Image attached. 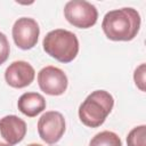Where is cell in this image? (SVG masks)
<instances>
[{
	"mask_svg": "<svg viewBox=\"0 0 146 146\" xmlns=\"http://www.w3.org/2000/svg\"><path fill=\"white\" fill-rule=\"evenodd\" d=\"M102 29L110 40L130 41L139 32L140 15L131 7L111 10L104 16Z\"/></svg>",
	"mask_w": 146,
	"mask_h": 146,
	"instance_id": "1",
	"label": "cell"
},
{
	"mask_svg": "<svg viewBox=\"0 0 146 146\" xmlns=\"http://www.w3.org/2000/svg\"><path fill=\"white\" fill-rule=\"evenodd\" d=\"M113 106L114 98L108 91L95 90L80 105L79 117L84 125L97 128L105 122Z\"/></svg>",
	"mask_w": 146,
	"mask_h": 146,
	"instance_id": "2",
	"label": "cell"
},
{
	"mask_svg": "<svg viewBox=\"0 0 146 146\" xmlns=\"http://www.w3.org/2000/svg\"><path fill=\"white\" fill-rule=\"evenodd\" d=\"M43 50L60 63L72 62L79 52V40L76 35L64 29H56L43 38Z\"/></svg>",
	"mask_w": 146,
	"mask_h": 146,
	"instance_id": "3",
	"label": "cell"
},
{
	"mask_svg": "<svg viewBox=\"0 0 146 146\" xmlns=\"http://www.w3.org/2000/svg\"><path fill=\"white\" fill-rule=\"evenodd\" d=\"M64 16L73 26L89 29L96 24L98 11L92 3L86 0H71L64 7Z\"/></svg>",
	"mask_w": 146,
	"mask_h": 146,
	"instance_id": "4",
	"label": "cell"
},
{
	"mask_svg": "<svg viewBox=\"0 0 146 146\" xmlns=\"http://www.w3.org/2000/svg\"><path fill=\"white\" fill-rule=\"evenodd\" d=\"M40 138L47 144L57 143L65 132V119L57 111H49L41 115L38 121Z\"/></svg>",
	"mask_w": 146,
	"mask_h": 146,
	"instance_id": "5",
	"label": "cell"
},
{
	"mask_svg": "<svg viewBox=\"0 0 146 146\" xmlns=\"http://www.w3.org/2000/svg\"><path fill=\"white\" fill-rule=\"evenodd\" d=\"M38 83L44 94L50 96H59L65 92L68 81L63 70L49 65L39 71Z\"/></svg>",
	"mask_w": 146,
	"mask_h": 146,
	"instance_id": "6",
	"label": "cell"
},
{
	"mask_svg": "<svg viewBox=\"0 0 146 146\" xmlns=\"http://www.w3.org/2000/svg\"><path fill=\"white\" fill-rule=\"evenodd\" d=\"M11 33L16 46L23 50H29L38 43L40 29L35 19L21 17L14 23Z\"/></svg>",
	"mask_w": 146,
	"mask_h": 146,
	"instance_id": "7",
	"label": "cell"
},
{
	"mask_svg": "<svg viewBox=\"0 0 146 146\" xmlns=\"http://www.w3.org/2000/svg\"><path fill=\"white\" fill-rule=\"evenodd\" d=\"M35 76L34 68L31 64L24 60L13 62L5 72L6 82L13 88H25L30 86Z\"/></svg>",
	"mask_w": 146,
	"mask_h": 146,
	"instance_id": "8",
	"label": "cell"
},
{
	"mask_svg": "<svg viewBox=\"0 0 146 146\" xmlns=\"http://www.w3.org/2000/svg\"><path fill=\"white\" fill-rule=\"evenodd\" d=\"M26 135V123L16 115H6L0 119V136L10 146L21 143Z\"/></svg>",
	"mask_w": 146,
	"mask_h": 146,
	"instance_id": "9",
	"label": "cell"
},
{
	"mask_svg": "<svg viewBox=\"0 0 146 146\" xmlns=\"http://www.w3.org/2000/svg\"><path fill=\"white\" fill-rule=\"evenodd\" d=\"M17 107L24 115L33 117L46 108V99L38 92H25L18 98Z\"/></svg>",
	"mask_w": 146,
	"mask_h": 146,
	"instance_id": "10",
	"label": "cell"
},
{
	"mask_svg": "<svg viewBox=\"0 0 146 146\" xmlns=\"http://www.w3.org/2000/svg\"><path fill=\"white\" fill-rule=\"evenodd\" d=\"M89 146H122V141L115 132L105 130L95 135L91 138Z\"/></svg>",
	"mask_w": 146,
	"mask_h": 146,
	"instance_id": "11",
	"label": "cell"
},
{
	"mask_svg": "<svg viewBox=\"0 0 146 146\" xmlns=\"http://www.w3.org/2000/svg\"><path fill=\"white\" fill-rule=\"evenodd\" d=\"M128 146H146V125L133 128L127 136Z\"/></svg>",
	"mask_w": 146,
	"mask_h": 146,
	"instance_id": "12",
	"label": "cell"
},
{
	"mask_svg": "<svg viewBox=\"0 0 146 146\" xmlns=\"http://www.w3.org/2000/svg\"><path fill=\"white\" fill-rule=\"evenodd\" d=\"M9 52H10V47H9L8 39L6 34L0 32V65L3 64L8 59Z\"/></svg>",
	"mask_w": 146,
	"mask_h": 146,
	"instance_id": "13",
	"label": "cell"
},
{
	"mask_svg": "<svg viewBox=\"0 0 146 146\" xmlns=\"http://www.w3.org/2000/svg\"><path fill=\"white\" fill-rule=\"evenodd\" d=\"M133 80L136 82V86L141 90L145 91V64H140L133 73Z\"/></svg>",
	"mask_w": 146,
	"mask_h": 146,
	"instance_id": "14",
	"label": "cell"
},
{
	"mask_svg": "<svg viewBox=\"0 0 146 146\" xmlns=\"http://www.w3.org/2000/svg\"><path fill=\"white\" fill-rule=\"evenodd\" d=\"M0 146H10L9 144H7L6 141H3V139L1 138V136H0Z\"/></svg>",
	"mask_w": 146,
	"mask_h": 146,
	"instance_id": "15",
	"label": "cell"
},
{
	"mask_svg": "<svg viewBox=\"0 0 146 146\" xmlns=\"http://www.w3.org/2000/svg\"><path fill=\"white\" fill-rule=\"evenodd\" d=\"M27 146H42V145H40V144H29Z\"/></svg>",
	"mask_w": 146,
	"mask_h": 146,
	"instance_id": "16",
	"label": "cell"
}]
</instances>
